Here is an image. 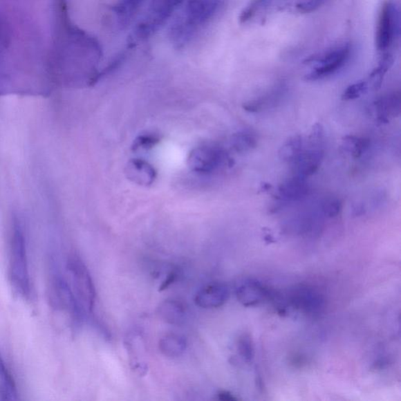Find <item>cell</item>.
I'll use <instances>...</instances> for the list:
<instances>
[{
	"label": "cell",
	"instance_id": "cell-34",
	"mask_svg": "<svg viewBox=\"0 0 401 401\" xmlns=\"http://www.w3.org/2000/svg\"><path fill=\"white\" fill-rule=\"evenodd\" d=\"M176 273L174 272L171 273L168 276L167 279L162 283V285L161 286V290H166V288H168L170 284H172V283L176 279Z\"/></svg>",
	"mask_w": 401,
	"mask_h": 401
},
{
	"label": "cell",
	"instance_id": "cell-6",
	"mask_svg": "<svg viewBox=\"0 0 401 401\" xmlns=\"http://www.w3.org/2000/svg\"><path fill=\"white\" fill-rule=\"evenodd\" d=\"M351 53V45L346 44L334 47L320 55L310 57L306 61V64H312V68L306 75L305 79L308 81H317L338 72L349 60Z\"/></svg>",
	"mask_w": 401,
	"mask_h": 401
},
{
	"label": "cell",
	"instance_id": "cell-29",
	"mask_svg": "<svg viewBox=\"0 0 401 401\" xmlns=\"http://www.w3.org/2000/svg\"><path fill=\"white\" fill-rule=\"evenodd\" d=\"M269 1L270 0H252L249 5L241 11L239 17L240 22L246 23L250 21Z\"/></svg>",
	"mask_w": 401,
	"mask_h": 401
},
{
	"label": "cell",
	"instance_id": "cell-33",
	"mask_svg": "<svg viewBox=\"0 0 401 401\" xmlns=\"http://www.w3.org/2000/svg\"><path fill=\"white\" fill-rule=\"evenodd\" d=\"M217 398L224 401H234L238 400V398H235L232 393L228 391H221L220 393H218Z\"/></svg>",
	"mask_w": 401,
	"mask_h": 401
},
{
	"label": "cell",
	"instance_id": "cell-13",
	"mask_svg": "<svg viewBox=\"0 0 401 401\" xmlns=\"http://www.w3.org/2000/svg\"><path fill=\"white\" fill-rule=\"evenodd\" d=\"M230 297L229 288L222 283H215L204 287L196 295V305L204 309L221 308Z\"/></svg>",
	"mask_w": 401,
	"mask_h": 401
},
{
	"label": "cell",
	"instance_id": "cell-32",
	"mask_svg": "<svg viewBox=\"0 0 401 401\" xmlns=\"http://www.w3.org/2000/svg\"><path fill=\"white\" fill-rule=\"evenodd\" d=\"M324 129L321 123L315 124L314 127L312 128L311 133L310 134L309 140L312 144V147H319V143L323 138Z\"/></svg>",
	"mask_w": 401,
	"mask_h": 401
},
{
	"label": "cell",
	"instance_id": "cell-14",
	"mask_svg": "<svg viewBox=\"0 0 401 401\" xmlns=\"http://www.w3.org/2000/svg\"><path fill=\"white\" fill-rule=\"evenodd\" d=\"M324 152L319 147H312L309 150H304L292 164L296 174L304 178L314 175L321 166Z\"/></svg>",
	"mask_w": 401,
	"mask_h": 401
},
{
	"label": "cell",
	"instance_id": "cell-3",
	"mask_svg": "<svg viewBox=\"0 0 401 401\" xmlns=\"http://www.w3.org/2000/svg\"><path fill=\"white\" fill-rule=\"evenodd\" d=\"M182 2L183 0H152L145 19L135 27L128 39L129 48L149 39L158 30Z\"/></svg>",
	"mask_w": 401,
	"mask_h": 401
},
{
	"label": "cell",
	"instance_id": "cell-11",
	"mask_svg": "<svg viewBox=\"0 0 401 401\" xmlns=\"http://www.w3.org/2000/svg\"><path fill=\"white\" fill-rule=\"evenodd\" d=\"M125 174L133 184L143 187L152 185L158 178L156 169L143 158L131 159L127 164Z\"/></svg>",
	"mask_w": 401,
	"mask_h": 401
},
{
	"label": "cell",
	"instance_id": "cell-22",
	"mask_svg": "<svg viewBox=\"0 0 401 401\" xmlns=\"http://www.w3.org/2000/svg\"><path fill=\"white\" fill-rule=\"evenodd\" d=\"M281 90L273 91L267 94V95L259 97L255 100H249L243 104V109L250 113H257L271 107H274L277 103H279L281 97Z\"/></svg>",
	"mask_w": 401,
	"mask_h": 401
},
{
	"label": "cell",
	"instance_id": "cell-9",
	"mask_svg": "<svg viewBox=\"0 0 401 401\" xmlns=\"http://www.w3.org/2000/svg\"><path fill=\"white\" fill-rule=\"evenodd\" d=\"M221 5L222 0H188L181 19L197 30L215 16Z\"/></svg>",
	"mask_w": 401,
	"mask_h": 401
},
{
	"label": "cell",
	"instance_id": "cell-2",
	"mask_svg": "<svg viewBox=\"0 0 401 401\" xmlns=\"http://www.w3.org/2000/svg\"><path fill=\"white\" fill-rule=\"evenodd\" d=\"M9 278L15 291L24 299L32 295L26 240L21 221L17 217L12 222L9 241Z\"/></svg>",
	"mask_w": 401,
	"mask_h": 401
},
{
	"label": "cell",
	"instance_id": "cell-10",
	"mask_svg": "<svg viewBox=\"0 0 401 401\" xmlns=\"http://www.w3.org/2000/svg\"><path fill=\"white\" fill-rule=\"evenodd\" d=\"M288 299L295 308L310 315L321 312L324 305L322 295L315 288L306 286L293 288Z\"/></svg>",
	"mask_w": 401,
	"mask_h": 401
},
{
	"label": "cell",
	"instance_id": "cell-35",
	"mask_svg": "<svg viewBox=\"0 0 401 401\" xmlns=\"http://www.w3.org/2000/svg\"><path fill=\"white\" fill-rule=\"evenodd\" d=\"M271 188V185H268V184H264L263 185H261V191L262 192H268L270 189Z\"/></svg>",
	"mask_w": 401,
	"mask_h": 401
},
{
	"label": "cell",
	"instance_id": "cell-16",
	"mask_svg": "<svg viewBox=\"0 0 401 401\" xmlns=\"http://www.w3.org/2000/svg\"><path fill=\"white\" fill-rule=\"evenodd\" d=\"M374 105L377 120L380 123H387L400 114V93L388 94L377 100Z\"/></svg>",
	"mask_w": 401,
	"mask_h": 401
},
{
	"label": "cell",
	"instance_id": "cell-21",
	"mask_svg": "<svg viewBox=\"0 0 401 401\" xmlns=\"http://www.w3.org/2000/svg\"><path fill=\"white\" fill-rule=\"evenodd\" d=\"M304 151L302 136L294 135L280 147L279 157L282 162L293 163Z\"/></svg>",
	"mask_w": 401,
	"mask_h": 401
},
{
	"label": "cell",
	"instance_id": "cell-31",
	"mask_svg": "<svg viewBox=\"0 0 401 401\" xmlns=\"http://www.w3.org/2000/svg\"><path fill=\"white\" fill-rule=\"evenodd\" d=\"M343 208V205H342L341 200L337 198H332L326 200V203L323 204V212L328 217H335L337 216Z\"/></svg>",
	"mask_w": 401,
	"mask_h": 401
},
{
	"label": "cell",
	"instance_id": "cell-17",
	"mask_svg": "<svg viewBox=\"0 0 401 401\" xmlns=\"http://www.w3.org/2000/svg\"><path fill=\"white\" fill-rule=\"evenodd\" d=\"M158 315L165 322L179 326L185 320L186 308L178 300H165L158 306Z\"/></svg>",
	"mask_w": 401,
	"mask_h": 401
},
{
	"label": "cell",
	"instance_id": "cell-19",
	"mask_svg": "<svg viewBox=\"0 0 401 401\" xmlns=\"http://www.w3.org/2000/svg\"><path fill=\"white\" fill-rule=\"evenodd\" d=\"M187 340L180 335L168 334L159 341V350L168 357H179L186 351Z\"/></svg>",
	"mask_w": 401,
	"mask_h": 401
},
{
	"label": "cell",
	"instance_id": "cell-24",
	"mask_svg": "<svg viewBox=\"0 0 401 401\" xmlns=\"http://www.w3.org/2000/svg\"><path fill=\"white\" fill-rule=\"evenodd\" d=\"M258 144L257 135L250 131H239L232 135L231 144L239 153H245L255 149Z\"/></svg>",
	"mask_w": 401,
	"mask_h": 401
},
{
	"label": "cell",
	"instance_id": "cell-23",
	"mask_svg": "<svg viewBox=\"0 0 401 401\" xmlns=\"http://www.w3.org/2000/svg\"><path fill=\"white\" fill-rule=\"evenodd\" d=\"M393 64V57L389 53L382 54L378 66H377L369 76V85L373 87L374 90L380 89L383 78L389 70L391 69Z\"/></svg>",
	"mask_w": 401,
	"mask_h": 401
},
{
	"label": "cell",
	"instance_id": "cell-12",
	"mask_svg": "<svg viewBox=\"0 0 401 401\" xmlns=\"http://www.w3.org/2000/svg\"><path fill=\"white\" fill-rule=\"evenodd\" d=\"M236 297L245 306L258 305L271 296V293L261 282L246 279L239 283L236 288Z\"/></svg>",
	"mask_w": 401,
	"mask_h": 401
},
{
	"label": "cell",
	"instance_id": "cell-30",
	"mask_svg": "<svg viewBox=\"0 0 401 401\" xmlns=\"http://www.w3.org/2000/svg\"><path fill=\"white\" fill-rule=\"evenodd\" d=\"M327 0H294V8L299 13L306 14L316 11L323 6Z\"/></svg>",
	"mask_w": 401,
	"mask_h": 401
},
{
	"label": "cell",
	"instance_id": "cell-27",
	"mask_svg": "<svg viewBox=\"0 0 401 401\" xmlns=\"http://www.w3.org/2000/svg\"><path fill=\"white\" fill-rule=\"evenodd\" d=\"M238 351L240 356L246 362H251L254 358V346L250 335L243 334L240 336L238 340Z\"/></svg>",
	"mask_w": 401,
	"mask_h": 401
},
{
	"label": "cell",
	"instance_id": "cell-28",
	"mask_svg": "<svg viewBox=\"0 0 401 401\" xmlns=\"http://www.w3.org/2000/svg\"><path fill=\"white\" fill-rule=\"evenodd\" d=\"M370 86L369 82L366 80L359 81L348 86L344 91L343 95H342V100H353L361 97L363 94L366 93Z\"/></svg>",
	"mask_w": 401,
	"mask_h": 401
},
{
	"label": "cell",
	"instance_id": "cell-26",
	"mask_svg": "<svg viewBox=\"0 0 401 401\" xmlns=\"http://www.w3.org/2000/svg\"><path fill=\"white\" fill-rule=\"evenodd\" d=\"M161 139L160 134L156 132L141 133L134 139L131 149L133 151L150 150L158 144Z\"/></svg>",
	"mask_w": 401,
	"mask_h": 401
},
{
	"label": "cell",
	"instance_id": "cell-18",
	"mask_svg": "<svg viewBox=\"0 0 401 401\" xmlns=\"http://www.w3.org/2000/svg\"><path fill=\"white\" fill-rule=\"evenodd\" d=\"M143 2L144 0H119L112 7V11L121 28L127 26Z\"/></svg>",
	"mask_w": 401,
	"mask_h": 401
},
{
	"label": "cell",
	"instance_id": "cell-1",
	"mask_svg": "<svg viewBox=\"0 0 401 401\" xmlns=\"http://www.w3.org/2000/svg\"><path fill=\"white\" fill-rule=\"evenodd\" d=\"M61 0H0V76L37 69L54 42Z\"/></svg>",
	"mask_w": 401,
	"mask_h": 401
},
{
	"label": "cell",
	"instance_id": "cell-4",
	"mask_svg": "<svg viewBox=\"0 0 401 401\" xmlns=\"http://www.w3.org/2000/svg\"><path fill=\"white\" fill-rule=\"evenodd\" d=\"M67 270L73 283V293L82 310L92 312L95 306L96 290L86 264L78 255H71Z\"/></svg>",
	"mask_w": 401,
	"mask_h": 401
},
{
	"label": "cell",
	"instance_id": "cell-5",
	"mask_svg": "<svg viewBox=\"0 0 401 401\" xmlns=\"http://www.w3.org/2000/svg\"><path fill=\"white\" fill-rule=\"evenodd\" d=\"M232 159L222 147L214 144H203L191 151L187 164L192 172L202 175L216 173L226 165L232 166Z\"/></svg>",
	"mask_w": 401,
	"mask_h": 401
},
{
	"label": "cell",
	"instance_id": "cell-20",
	"mask_svg": "<svg viewBox=\"0 0 401 401\" xmlns=\"http://www.w3.org/2000/svg\"><path fill=\"white\" fill-rule=\"evenodd\" d=\"M0 399L3 400H17V390L14 377L0 352Z\"/></svg>",
	"mask_w": 401,
	"mask_h": 401
},
{
	"label": "cell",
	"instance_id": "cell-25",
	"mask_svg": "<svg viewBox=\"0 0 401 401\" xmlns=\"http://www.w3.org/2000/svg\"><path fill=\"white\" fill-rule=\"evenodd\" d=\"M344 149L355 158H361L369 149L370 140L356 136H346L343 140Z\"/></svg>",
	"mask_w": 401,
	"mask_h": 401
},
{
	"label": "cell",
	"instance_id": "cell-8",
	"mask_svg": "<svg viewBox=\"0 0 401 401\" xmlns=\"http://www.w3.org/2000/svg\"><path fill=\"white\" fill-rule=\"evenodd\" d=\"M48 297L50 305L56 310H66L75 321H80L82 310L77 299L62 275L54 270L53 266L48 281Z\"/></svg>",
	"mask_w": 401,
	"mask_h": 401
},
{
	"label": "cell",
	"instance_id": "cell-7",
	"mask_svg": "<svg viewBox=\"0 0 401 401\" xmlns=\"http://www.w3.org/2000/svg\"><path fill=\"white\" fill-rule=\"evenodd\" d=\"M400 29V10L396 2L387 0L382 6L378 25H377L375 44L382 54L387 53L399 38Z\"/></svg>",
	"mask_w": 401,
	"mask_h": 401
},
{
	"label": "cell",
	"instance_id": "cell-15",
	"mask_svg": "<svg viewBox=\"0 0 401 401\" xmlns=\"http://www.w3.org/2000/svg\"><path fill=\"white\" fill-rule=\"evenodd\" d=\"M308 180L297 174L283 181L278 188L279 198L284 202L299 200L308 196Z\"/></svg>",
	"mask_w": 401,
	"mask_h": 401
}]
</instances>
